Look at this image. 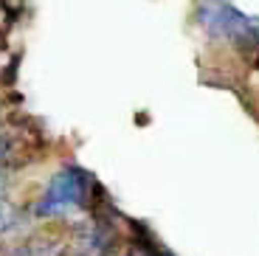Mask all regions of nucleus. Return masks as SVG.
Here are the masks:
<instances>
[{
	"mask_svg": "<svg viewBox=\"0 0 259 256\" xmlns=\"http://www.w3.org/2000/svg\"><path fill=\"white\" fill-rule=\"evenodd\" d=\"M102 186L91 172L79 163H62L48 175L34 200L28 203V217L34 225H71L79 217L91 214L102 197Z\"/></svg>",
	"mask_w": 259,
	"mask_h": 256,
	"instance_id": "nucleus-1",
	"label": "nucleus"
},
{
	"mask_svg": "<svg viewBox=\"0 0 259 256\" xmlns=\"http://www.w3.org/2000/svg\"><path fill=\"white\" fill-rule=\"evenodd\" d=\"M194 23L214 42L234 45L240 51H251L259 45V17L242 12L231 0H197Z\"/></svg>",
	"mask_w": 259,
	"mask_h": 256,
	"instance_id": "nucleus-2",
	"label": "nucleus"
},
{
	"mask_svg": "<svg viewBox=\"0 0 259 256\" xmlns=\"http://www.w3.org/2000/svg\"><path fill=\"white\" fill-rule=\"evenodd\" d=\"M3 256H68V237L54 225H39L34 234L3 245Z\"/></svg>",
	"mask_w": 259,
	"mask_h": 256,
	"instance_id": "nucleus-3",
	"label": "nucleus"
},
{
	"mask_svg": "<svg viewBox=\"0 0 259 256\" xmlns=\"http://www.w3.org/2000/svg\"><path fill=\"white\" fill-rule=\"evenodd\" d=\"M28 225H34L28 217V205L23 208L12 200V194H0V245H9L28 234Z\"/></svg>",
	"mask_w": 259,
	"mask_h": 256,
	"instance_id": "nucleus-4",
	"label": "nucleus"
},
{
	"mask_svg": "<svg viewBox=\"0 0 259 256\" xmlns=\"http://www.w3.org/2000/svg\"><path fill=\"white\" fill-rule=\"evenodd\" d=\"M23 149H26V144L20 141V130L0 124V169L3 172H12V169L20 166Z\"/></svg>",
	"mask_w": 259,
	"mask_h": 256,
	"instance_id": "nucleus-5",
	"label": "nucleus"
}]
</instances>
